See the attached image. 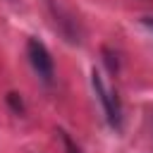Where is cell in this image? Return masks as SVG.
<instances>
[{
  "label": "cell",
  "mask_w": 153,
  "mask_h": 153,
  "mask_svg": "<svg viewBox=\"0 0 153 153\" xmlns=\"http://www.w3.org/2000/svg\"><path fill=\"white\" fill-rule=\"evenodd\" d=\"M26 55H29V62H31L33 72L38 74V79L43 84H53V79H55V62H53L48 48L38 38H29L26 41Z\"/></svg>",
  "instance_id": "cell-3"
},
{
  "label": "cell",
  "mask_w": 153,
  "mask_h": 153,
  "mask_svg": "<svg viewBox=\"0 0 153 153\" xmlns=\"http://www.w3.org/2000/svg\"><path fill=\"white\" fill-rule=\"evenodd\" d=\"M143 22H146V24H148V26H151V29H153V17H146V19H143Z\"/></svg>",
  "instance_id": "cell-5"
},
{
  "label": "cell",
  "mask_w": 153,
  "mask_h": 153,
  "mask_svg": "<svg viewBox=\"0 0 153 153\" xmlns=\"http://www.w3.org/2000/svg\"><path fill=\"white\" fill-rule=\"evenodd\" d=\"M45 7H48V14H50L55 29L62 33V38L69 41V43H74V45H79V43H81V36H84L79 19H76L60 0H45Z\"/></svg>",
  "instance_id": "cell-2"
},
{
  "label": "cell",
  "mask_w": 153,
  "mask_h": 153,
  "mask_svg": "<svg viewBox=\"0 0 153 153\" xmlns=\"http://www.w3.org/2000/svg\"><path fill=\"white\" fill-rule=\"evenodd\" d=\"M91 84H93V91L103 105V112H105V120L112 129H122V103L117 98V91L103 79V74L98 69L91 72Z\"/></svg>",
  "instance_id": "cell-1"
},
{
  "label": "cell",
  "mask_w": 153,
  "mask_h": 153,
  "mask_svg": "<svg viewBox=\"0 0 153 153\" xmlns=\"http://www.w3.org/2000/svg\"><path fill=\"white\" fill-rule=\"evenodd\" d=\"M60 136H62V143H65L67 153H81V151H79V146H76V143H74V141H72V139H69L65 131H60Z\"/></svg>",
  "instance_id": "cell-4"
}]
</instances>
